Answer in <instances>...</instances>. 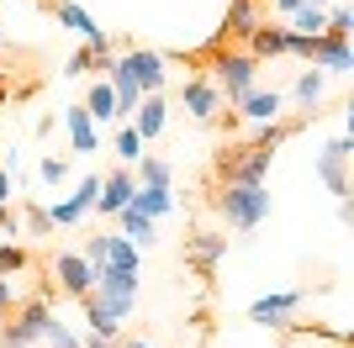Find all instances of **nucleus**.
<instances>
[{"instance_id":"obj_9","label":"nucleus","mask_w":354,"mask_h":348,"mask_svg":"<svg viewBox=\"0 0 354 348\" xmlns=\"http://www.w3.org/2000/svg\"><path fill=\"white\" fill-rule=\"evenodd\" d=\"M301 301H307V290H275V296H259V301L249 306V322H259V327H291V317L301 311Z\"/></svg>"},{"instance_id":"obj_38","label":"nucleus","mask_w":354,"mask_h":348,"mask_svg":"<svg viewBox=\"0 0 354 348\" xmlns=\"http://www.w3.org/2000/svg\"><path fill=\"white\" fill-rule=\"evenodd\" d=\"M6 53H11V43H6V27H0V58H6Z\"/></svg>"},{"instance_id":"obj_1","label":"nucleus","mask_w":354,"mask_h":348,"mask_svg":"<svg viewBox=\"0 0 354 348\" xmlns=\"http://www.w3.org/2000/svg\"><path fill=\"white\" fill-rule=\"evenodd\" d=\"M217 85L222 106H238L249 90H259V64H254L243 48H207V69H201Z\"/></svg>"},{"instance_id":"obj_2","label":"nucleus","mask_w":354,"mask_h":348,"mask_svg":"<svg viewBox=\"0 0 354 348\" xmlns=\"http://www.w3.org/2000/svg\"><path fill=\"white\" fill-rule=\"evenodd\" d=\"M212 211L222 217V227L233 232H254L270 217V190L265 185H217L212 195Z\"/></svg>"},{"instance_id":"obj_20","label":"nucleus","mask_w":354,"mask_h":348,"mask_svg":"<svg viewBox=\"0 0 354 348\" xmlns=\"http://www.w3.org/2000/svg\"><path fill=\"white\" fill-rule=\"evenodd\" d=\"M127 206H133V211H143L148 222H159V217H169V211H175V190H164V185H138Z\"/></svg>"},{"instance_id":"obj_12","label":"nucleus","mask_w":354,"mask_h":348,"mask_svg":"<svg viewBox=\"0 0 354 348\" xmlns=\"http://www.w3.org/2000/svg\"><path fill=\"white\" fill-rule=\"evenodd\" d=\"M48 11L59 16V27H69L74 37H85V48H106L111 43V37L95 27V16H90L85 6H74V0H48Z\"/></svg>"},{"instance_id":"obj_5","label":"nucleus","mask_w":354,"mask_h":348,"mask_svg":"<svg viewBox=\"0 0 354 348\" xmlns=\"http://www.w3.org/2000/svg\"><path fill=\"white\" fill-rule=\"evenodd\" d=\"M117 69L133 79L138 95H164V85H169V58L159 48H127V53H117Z\"/></svg>"},{"instance_id":"obj_4","label":"nucleus","mask_w":354,"mask_h":348,"mask_svg":"<svg viewBox=\"0 0 354 348\" xmlns=\"http://www.w3.org/2000/svg\"><path fill=\"white\" fill-rule=\"evenodd\" d=\"M48 322H53V301H48V290H37L32 301L11 306V317L0 322V348H32V343H43Z\"/></svg>"},{"instance_id":"obj_34","label":"nucleus","mask_w":354,"mask_h":348,"mask_svg":"<svg viewBox=\"0 0 354 348\" xmlns=\"http://www.w3.org/2000/svg\"><path fill=\"white\" fill-rule=\"evenodd\" d=\"M64 74H90V53L80 48V53H69V64H64Z\"/></svg>"},{"instance_id":"obj_23","label":"nucleus","mask_w":354,"mask_h":348,"mask_svg":"<svg viewBox=\"0 0 354 348\" xmlns=\"http://www.w3.org/2000/svg\"><path fill=\"white\" fill-rule=\"evenodd\" d=\"M323 95H328V74H323V69H312V64H307V69L296 74V85H291V101H296V106H307V111H312V106L323 101Z\"/></svg>"},{"instance_id":"obj_3","label":"nucleus","mask_w":354,"mask_h":348,"mask_svg":"<svg viewBox=\"0 0 354 348\" xmlns=\"http://www.w3.org/2000/svg\"><path fill=\"white\" fill-rule=\"evenodd\" d=\"M270 164H275V148L265 143H227L217 153V185H265Z\"/></svg>"},{"instance_id":"obj_10","label":"nucleus","mask_w":354,"mask_h":348,"mask_svg":"<svg viewBox=\"0 0 354 348\" xmlns=\"http://www.w3.org/2000/svg\"><path fill=\"white\" fill-rule=\"evenodd\" d=\"M349 132H339V137H333V143L323 148V159H317V180H323L328 190H333V195H339V201H349V180H344V164H349Z\"/></svg>"},{"instance_id":"obj_26","label":"nucleus","mask_w":354,"mask_h":348,"mask_svg":"<svg viewBox=\"0 0 354 348\" xmlns=\"http://www.w3.org/2000/svg\"><path fill=\"white\" fill-rule=\"evenodd\" d=\"M111 153H117V164L122 169H138V159H143V137H138L127 122L117 127V137H111Z\"/></svg>"},{"instance_id":"obj_27","label":"nucleus","mask_w":354,"mask_h":348,"mask_svg":"<svg viewBox=\"0 0 354 348\" xmlns=\"http://www.w3.org/2000/svg\"><path fill=\"white\" fill-rule=\"evenodd\" d=\"M133 180H138V185H164V190H175V169H169L164 159H153V153H143V159H138Z\"/></svg>"},{"instance_id":"obj_18","label":"nucleus","mask_w":354,"mask_h":348,"mask_svg":"<svg viewBox=\"0 0 354 348\" xmlns=\"http://www.w3.org/2000/svg\"><path fill=\"white\" fill-rule=\"evenodd\" d=\"M101 269H122V275H143V248H133L122 232H106V259Z\"/></svg>"},{"instance_id":"obj_37","label":"nucleus","mask_w":354,"mask_h":348,"mask_svg":"<svg viewBox=\"0 0 354 348\" xmlns=\"http://www.w3.org/2000/svg\"><path fill=\"white\" fill-rule=\"evenodd\" d=\"M111 348H153V343H143V338H117Z\"/></svg>"},{"instance_id":"obj_28","label":"nucleus","mask_w":354,"mask_h":348,"mask_svg":"<svg viewBox=\"0 0 354 348\" xmlns=\"http://www.w3.org/2000/svg\"><path fill=\"white\" fill-rule=\"evenodd\" d=\"M21 269H32V253L21 243H0V280H6V275H21Z\"/></svg>"},{"instance_id":"obj_24","label":"nucleus","mask_w":354,"mask_h":348,"mask_svg":"<svg viewBox=\"0 0 354 348\" xmlns=\"http://www.w3.org/2000/svg\"><path fill=\"white\" fill-rule=\"evenodd\" d=\"M80 106L90 111V122H95V127L117 122V95H111V85H106V79H95V85H90V95H85Z\"/></svg>"},{"instance_id":"obj_30","label":"nucleus","mask_w":354,"mask_h":348,"mask_svg":"<svg viewBox=\"0 0 354 348\" xmlns=\"http://www.w3.org/2000/svg\"><path fill=\"white\" fill-rule=\"evenodd\" d=\"M11 190H16V180H11V169L0 164V232H16V217H11Z\"/></svg>"},{"instance_id":"obj_19","label":"nucleus","mask_w":354,"mask_h":348,"mask_svg":"<svg viewBox=\"0 0 354 348\" xmlns=\"http://www.w3.org/2000/svg\"><path fill=\"white\" fill-rule=\"evenodd\" d=\"M138 290H143V280H138V275H122V269H95V296H106V301L138 306Z\"/></svg>"},{"instance_id":"obj_14","label":"nucleus","mask_w":354,"mask_h":348,"mask_svg":"<svg viewBox=\"0 0 354 348\" xmlns=\"http://www.w3.org/2000/svg\"><path fill=\"white\" fill-rule=\"evenodd\" d=\"M307 64L323 74H349L354 69V48L344 37H312L307 43Z\"/></svg>"},{"instance_id":"obj_25","label":"nucleus","mask_w":354,"mask_h":348,"mask_svg":"<svg viewBox=\"0 0 354 348\" xmlns=\"http://www.w3.org/2000/svg\"><path fill=\"white\" fill-rule=\"evenodd\" d=\"M286 32H296V37H323L328 32V11L323 6H301V11L286 16Z\"/></svg>"},{"instance_id":"obj_7","label":"nucleus","mask_w":354,"mask_h":348,"mask_svg":"<svg viewBox=\"0 0 354 348\" xmlns=\"http://www.w3.org/2000/svg\"><path fill=\"white\" fill-rule=\"evenodd\" d=\"M180 111L191 116V122H201V127H212V122L222 116V95H217V85H212L201 69L180 85Z\"/></svg>"},{"instance_id":"obj_31","label":"nucleus","mask_w":354,"mask_h":348,"mask_svg":"<svg viewBox=\"0 0 354 348\" xmlns=\"http://www.w3.org/2000/svg\"><path fill=\"white\" fill-rule=\"evenodd\" d=\"M21 217H27V238H48L53 232V222H48V211L37 201H21Z\"/></svg>"},{"instance_id":"obj_36","label":"nucleus","mask_w":354,"mask_h":348,"mask_svg":"<svg viewBox=\"0 0 354 348\" xmlns=\"http://www.w3.org/2000/svg\"><path fill=\"white\" fill-rule=\"evenodd\" d=\"M270 6H275V11H281V16H291V11H301L307 0H270Z\"/></svg>"},{"instance_id":"obj_39","label":"nucleus","mask_w":354,"mask_h":348,"mask_svg":"<svg viewBox=\"0 0 354 348\" xmlns=\"http://www.w3.org/2000/svg\"><path fill=\"white\" fill-rule=\"evenodd\" d=\"M6 101H11V90H6V85H0V106H6Z\"/></svg>"},{"instance_id":"obj_11","label":"nucleus","mask_w":354,"mask_h":348,"mask_svg":"<svg viewBox=\"0 0 354 348\" xmlns=\"http://www.w3.org/2000/svg\"><path fill=\"white\" fill-rule=\"evenodd\" d=\"M133 190H138L133 169H122V164H111V169L101 174V195H95V211H101V217H117L122 206L133 201Z\"/></svg>"},{"instance_id":"obj_17","label":"nucleus","mask_w":354,"mask_h":348,"mask_svg":"<svg viewBox=\"0 0 354 348\" xmlns=\"http://www.w3.org/2000/svg\"><path fill=\"white\" fill-rule=\"evenodd\" d=\"M64 127H69V148L74 153H101V127L90 122L85 106H69V111H64Z\"/></svg>"},{"instance_id":"obj_35","label":"nucleus","mask_w":354,"mask_h":348,"mask_svg":"<svg viewBox=\"0 0 354 348\" xmlns=\"http://www.w3.org/2000/svg\"><path fill=\"white\" fill-rule=\"evenodd\" d=\"M11 306H16V290H11V280H0V322L11 317Z\"/></svg>"},{"instance_id":"obj_16","label":"nucleus","mask_w":354,"mask_h":348,"mask_svg":"<svg viewBox=\"0 0 354 348\" xmlns=\"http://www.w3.org/2000/svg\"><path fill=\"white\" fill-rule=\"evenodd\" d=\"M164 122H169V101H164V95H143L127 127H133L138 137H143V148H148V143H153V137L164 132Z\"/></svg>"},{"instance_id":"obj_13","label":"nucleus","mask_w":354,"mask_h":348,"mask_svg":"<svg viewBox=\"0 0 354 348\" xmlns=\"http://www.w3.org/2000/svg\"><path fill=\"white\" fill-rule=\"evenodd\" d=\"M185 259H191V269L201 280H212V269L227 259V238H222V232H191V238H185Z\"/></svg>"},{"instance_id":"obj_6","label":"nucleus","mask_w":354,"mask_h":348,"mask_svg":"<svg viewBox=\"0 0 354 348\" xmlns=\"http://www.w3.org/2000/svg\"><path fill=\"white\" fill-rule=\"evenodd\" d=\"M259 27H265V6L259 0H227V16H222V32L212 48H238V43H249Z\"/></svg>"},{"instance_id":"obj_21","label":"nucleus","mask_w":354,"mask_h":348,"mask_svg":"<svg viewBox=\"0 0 354 348\" xmlns=\"http://www.w3.org/2000/svg\"><path fill=\"white\" fill-rule=\"evenodd\" d=\"M286 37H291L286 27H270V21H265V27L243 43V53H249L254 64H265V58H286Z\"/></svg>"},{"instance_id":"obj_32","label":"nucleus","mask_w":354,"mask_h":348,"mask_svg":"<svg viewBox=\"0 0 354 348\" xmlns=\"http://www.w3.org/2000/svg\"><path fill=\"white\" fill-rule=\"evenodd\" d=\"M349 32H354V11H349V6H333V11H328V32H323V37H344V43H349Z\"/></svg>"},{"instance_id":"obj_22","label":"nucleus","mask_w":354,"mask_h":348,"mask_svg":"<svg viewBox=\"0 0 354 348\" xmlns=\"http://www.w3.org/2000/svg\"><path fill=\"white\" fill-rule=\"evenodd\" d=\"M117 227H122V238H127L133 248L159 243V222H148L143 211H133V206H122V211H117Z\"/></svg>"},{"instance_id":"obj_8","label":"nucleus","mask_w":354,"mask_h":348,"mask_svg":"<svg viewBox=\"0 0 354 348\" xmlns=\"http://www.w3.org/2000/svg\"><path fill=\"white\" fill-rule=\"evenodd\" d=\"M48 275H53V285H59L64 296H74V301H85L90 290H95V269H90L80 253H53Z\"/></svg>"},{"instance_id":"obj_29","label":"nucleus","mask_w":354,"mask_h":348,"mask_svg":"<svg viewBox=\"0 0 354 348\" xmlns=\"http://www.w3.org/2000/svg\"><path fill=\"white\" fill-rule=\"evenodd\" d=\"M37 180H43V185H64V180H69V159H64V153H43V159H37Z\"/></svg>"},{"instance_id":"obj_33","label":"nucleus","mask_w":354,"mask_h":348,"mask_svg":"<svg viewBox=\"0 0 354 348\" xmlns=\"http://www.w3.org/2000/svg\"><path fill=\"white\" fill-rule=\"evenodd\" d=\"M43 343H48V348H80V338H74L69 327L53 317V322H48V333H43Z\"/></svg>"},{"instance_id":"obj_15","label":"nucleus","mask_w":354,"mask_h":348,"mask_svg":"<svg viewBox=\"0 0 354 348\" xmlns=\"http://www.w3.org/2000/svg\"><path fill=\"white\" fill-rule=\"evenodd\" d=\"M281 106L286 95L281 90H249L243 101L233 106V116H243V122H259V127H270V122H281Z\"/></svg>"}]
</instances>
